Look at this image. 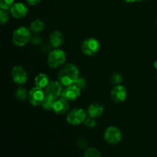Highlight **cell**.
<instances>
[{"mask_svg": "<svg viewBox=\"0 0 157 157\" xmlns=\"http://www.w3.org/2000/svg\"><path fill=\"white\" fill-rule=\"evenodd\" d=\"M111 81L113 84H120L123 81V77L121 76V74H118V73H115L114 75H113L111 78Z\"/></svg>", "mask_w": 157, "mask_h": 157, "instance_id": "24", "label": "cell"}, {"mask_svg": "<svg viewBox=\"0 0 157 157\" xmlns=\"http://www.w3.org/2000/svg\"><path fill=\"white\" fill-rule=\"evenodd\" d=\"M74 84L79 87L80 89H82L86 86V81L83 78H78V79Z\"/></svg>", "mask_w": 157, "mask_h": 157, "instance_id": "25", "label": "cell"}, {"mask_svg": "<svg viewBox=\"0 0 157 157\" xmlns=\"http://www.w3.org/2000/svg\"><path fill=\"white\" fill-rule=\"evenodd\" d=\"M104 110V107L102 104L94 103V104H90L87 109V113L90 117L94 118H97L101 117L103 114Z\"/></svg>", "mask_w": 157, "mask_h": 157, "instance_id": "14", "label": "cell"}, {"mask_svg": "<svg viewBox=\"0 0 157 157\" xmlns=\"http://www.w3.org/2000/svg\"><path fill=\"white\" fill-rule=\"evenodd\" d=\"M10 14L17 19H21L26 16L28 13V8L24 3L16 2L12 5V7L9 9Z\"/></svg>", "mask_w": 157, "mask_h": 157, "instance_id": "12", "label": "cell"}, {"mask_svg": "<svg viewBox=\"0 0 157 157\" xmlns=\"http://www.w3.org/2000/svg\"><path fill=\"white\" fill-rule=\"evenodd\" d=\"M55 101H56V100H55V98L45 94L44 101H43L42 104H41V106L44 109V110H52V109H53V106L54 104H55Z\"/></svg>", "mask_w": 157, "mask_h": 157, "instance_id": "18", "label": "cell"}, {"mask_svg": "<svg viewBox=\"0 0 157 157\" xmlns=\"http://www.w3.org/2000/svg\"><path fill=\"white\" fill-rule=\"evenodd\" d=\"M81 95V89L75 84L67 86L62 90L61 98L67 101H76Z\"/></svg>", "mask_w": 157, "mask_h": 157, "instance_id": "10", "label": "cell"}, {"mask_svg": "<svg viewBox=\"0 0 157 157\" xmlns=\"http://www.w3.org/2000/svg\"><path fill=\"white\" fill-rule=\"evenodd\" d=\"M84 124H85L86 127H88V128H94V127H95V126H96V121H95V118L91 117L87 118V119L85 120V121H84Z\"/></svg>", "mask_w": 157, "mask_h": 157, "instance_id": "23", "label": "cell"}, {"mask_svg": "<svg viewBox=\"0 0 157 157\" xmlns=\"http://www.w3.org/2000/svg\"><path fill=\"white\" fill-rule=\"evenodd\" d=\"M69 104L68 101L64 100V98H60L55 101L53 106V111L57 114H64L68 110Z\"/></svg>", "mask_w": 157, "mask_h": 157, "instance_id": "13", "label": "cell"}, {"mask_svg": "<svg viewBox=\"0 0 157 157\" xmlns=\"http://www.w3.org/2000/svg\"><path fill=\"white\" fill-rule=\"evenodd\" d=\"M84 157H101V153L95 147H90L84 152Z\"/></svg>", "mask_w": 157, "mask_h": 157, "instance_id": "20", "label": "cell"}, {"mask_svg": "<svg viewBox=\"0 0 157 157\" xmlns=\"http://www.w3.org/2000/svg\"><path fill=\"white\" fill-rule=\"evenodd\" d=\"M124 1L127 3H133L135 2H140L141 0H124Z\"/></svg>", "mask_w": 157, "mask_h": 157, "instance_id": "27", "label": "cell"}, {"mask_svg": "<svg viewBox=\"0 0 157 157\" xmlns=\"http://www.w3.org/2000/svg\"><path fill=\"white\" fill-rule=\"evenodd\" d=\"M14 4V0H0V8L2 9L8 10L10 9Z\"/></svg>", "mask_w": 157, "mask_h": 157, "instance_id": "22", "label": "cell"}, {"mask_svg": "<svg viewBox=\"0 0 157 157\" xmlns=\"http://www.w3.org/2000/svg\"><path fill=\"white\" fill-rule=\"evenodd\" d=\"M127 89L124 86L121 84H117L113 88L111 89L110 91V97L111 99L114 101L115 103H123L127 99Z\"/></svg>", "mask_w": 157, "mask_h": 157, "instance_id": "8", "label": "cell"}, {"mask_svg": "<svg viewBox=\"0 0 157 157\" xmlns=\"http://www.w3.org/2000/svg\"><path fill=\"white\" fill-rule=\"evenodd\" d=\"M49 78L45 74H39L35 78V84L36 87L40 88H45L46 86L48 84Z\"/></svg>", "mask_w": 157, "mask_h": 157, "instance_id": "16", "label": "cell"}, {"mask_svg": "<svg viewBox=\"0 0 157 157\" xmlns=\"http://www.w3.org/2000/svg\"><path fill=\"white\" fill-rule=\"evenodd\" d=\"M9 15L8 12L5 9L0 10V21L2 25H5L9 21Z\"/></svg>", "mask_w": 157, "mask_h": 157, "instance_id": "21", "label": "cell"}, {"mask_svg": "<svg viewBox=\"0 0 157 157\" xmlns=\"http://www.w3.org/2000/svg\"><path fill=\"white\" fill-rule=\"evenodd\" d=\"M44 97H45L44 90H43L42 88H40V87L35 86V87L29 90L28 99L32 105L40 106L42 104Z\"/></svg>", "mask_w": 157, "mask_h": 157, "instance_id": "7", "label": "cell"}, {"mask_svg": "<svg viewBox=\"0 0 157 157\" xmlns=\"http://www.w3.org/2000/svg\"><path fill=\"white\" fill-rule=\"evenodd\" d=\"M86 118V112L82 108H74L68 112L67 115V122L74 126H78L84 123Z\"/></svg>", "mask_w": 157, "mask_h": 157, "instance_id": "4", "label": "cell"}, {"mask_svg": "<svg viewBox=\"0 0 157 157\" xmlns=\"http://www.w3.org/2000/svg\"><path fill=\"white\" fill-rule=\"evenodd\" d=\"M66 61V55L64 51L55 48L52 50L48 56V64L52 68H57L63 65Z\"/></svg>", "mask_w": 157, "mask_h": 157, "instance_id": "3", "label": "cell"}, {"mask_svg": "<svg viewBox=\"0 0 157 157\" xmlns=\"http://www.w3.org/2000/svg\"><path fill=\"white\" fill-rule=\"evenodd\" d=\"M12 78L15 84L21 85L27 81L28 74L21 66L16 65L12 70Z\"/></svg>", "mask_w": 157, "mask_h": 157, "instance_id": "11", "label": "cell"}, {"mask_svg": "<svg viewBox=\"0 0 157 157\" xmlns=\"http://www.w3.org/2000/svg\"><path fill=\"white\" fill-rule=\"evenodd\" d=\"M62 90V84L60 83L59 81H50L45 87L44 93L46 95L52 97L55 100H57L59 97H61Z\"/></svg>", "mask_w": 157, "mask_h": 157, "instance_id": "9", "label": "cell"}, {"mask_svg": "<svg viewBox=\"0 0 157 157\" xmlns=\"http://www.w3.org/2000/svg\"><path fill=\"white\" fill-rule=\"evenodd\" d=\"M31 40V32L28 28L21 26L15 29L12 35V42L15 45L22 47Z\"/></svg>", "mask_w": 157, "mask_h": 157, "instance_id": "2", "label": "cell"}, {"mask_svg": "<svg viewBox=\"0 0 157 157\" xmlns=\"http://www.w3.org/2000/svg\"><path fill=\"white\" fill-rule=\"evenodd\" d=\"M79 78V71L76 65L67 64L63 66L58 74V81L63 86L72 85Z\"/></svg>", "mask_w": 157, "mask_h": 157, "instance_id": "1", "label": "cell"}, {"mask_svg": "<svg viewBox=\"0 0 157 157\" xmlns=\"http://www.w3.org/2000/svg\"><path fill=\"white\" fill-rule=\"evenodd\" d=\"M141 1H143V0H141Z\"/></svg>", "mask_w": 157, "mask_h": 157, "instance_id": "29", "label": "cell"}, {"mask_svg": "<svg viewBox=\"0 0 157 157\" xmlns=\"http://www.w3.org/2000/svg\"><path fill=\"white\" fill-rule=\"evenodd\" d=\"M153 65H154V67H155V68L157 69V60H156V61H155L154 64H153Z\"/></svg>", "mask_w": 157, "mask_h": 157, "instance_id": "28", "label": "cell"}, {"mask_svg": "<svg viewBox=\"0 0 157 157\" xmlns=\"http://www.w3.org/2000/svg\"><path fill=\"white\" fill-rule=\"evenodd\" d=\"M104 140L106 142L111 145L119 144L122 140V133L119 128L114 126L108 127L104 131Z\"/></svg>", "mask_w": 157, "mask_h": 157, "instance_id": "5", "label": "cell"}, {"mask_svg": "<svg viewBox=\"0 0 157 157\" xmlns=\"http://www.w3.org/2000/svg\"><path fill=\"white\" fill-rule=\"evenodd\" d=\"M100 49V43L96 38H89L84 40L81 44V51L87 56L96 55Z\"/></svg>", "mask_w": 157, "mask_h": 157, "instance_id": "6", "label": "cell"}, {"mask_svg": "<svg viewBox=\"0 0 157 157\" xmlns=\"http://www.w3.org/2000/svg\"><path fill=\"white\" fill-rule=\"evenodd\" d=\"M15 97L18 101H22L29 98V93L26 91V89L24 87H18L15 91Z\"/></svg>", "mask_w": 157, "mask_h": 157, "instance_id": "19", "label": "cell"}, {"mask_svg": "<svg viewBox=\"0 0 157 157\" xmlns=\"http://www.w3.org/2000/svg\"><path fill=\"white\" fill-rule=\"evenodd\" d=\"M41 1V0H26V2H27L29 5H30V6H34L39 4Z\"/></svg>", "mask_w": 157, "mask_h": 157, "instance_id": "26", "label": "cell"}, {"mask_svg": "<svg viewBox=\"0 0 157 157\" xmlns=\"http://www.w3.org/2000/svg\"><path fill=\"white\" fill-rule=\"evenodd\" d=\"M44 27H45V25H44V21L42 20L39 19V18H37V19L32 21L30 25V29L32 32H35V33H38V32L44 30Z\"/></svg>", "mask_w": 157, "mask_h": 157, "instance_id": "17", "label": "cell"}, {"mask_svg": "<svg viewBox=\"0 0 157 157\" xmlns=\"http://www.w3.org/2000/svg\"><path fill=\"white\" fill-rule=\"evenodd\" d=\"M50 44L55 48H59L64 42V36L60 31H54L50 35Z\"/></svg>", "mask_w": 157, "mask_h": 157, "instance_id": "15", "label": "cell"}]
</instances>
